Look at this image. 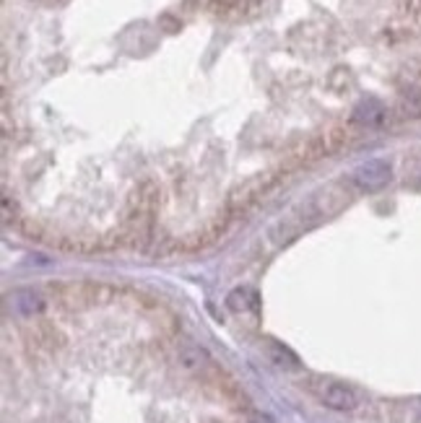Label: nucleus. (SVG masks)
Instances as JSON below:
<instances>
[{"label": "nucleus", "mask_w": 421, "mask_h": 423, "mask_svg": "<svg viewBox=\"0 0 421 423\" xmlns=\"http://www.w3.org/2000/svg\"><path fill=\"white\" fill-rule=\"evenodd\" d=\"M351 180L367 192L382 190V187L393 180V167H390L385 159H369L354 169V177H351Z\"/></svg>", "instance_id": "nucleus-1"}, {"label": "nucleus", "mask_w": 421, "mask_h": 423, "mask_svg": "<svg viewBox=\"0 0 421 423\" xmlns=\"http://www.w3.org/2000/svg\"><path fill=\"white\" fill-rule=\"evenodd\" d=\"M317 395H320V400L328 405V408H333V411H354L357 408V395L351 387H346L341 382H317Z\"/></svg>", "instance_id": "nucleus-2"}, {"label": "nucleus", "mask_w": 421, "mask_h": 423, "mask_svg": "<svg viewBox=\"0 0 421 423\" xmlns=\"http://www.w3.org/2000/svg\"><path fill=\"white\" fill-rule=\"evenodd\" d=\"M177 364L183 366V371L187 374H200L211 366V356L208 350L200 348V346H193V343H185L177 348Z\"/></svg>", "instance_id": "nucleus-3"}, {"label": "nucleus", "mask_w": 421, "mask_h": 423, "mask_svg": "<svg viewBox=\"0 0 421 423\" xmlns=\"http://www.w3.org/2000/svg\"><path fill=\"white\" fill-rule=\"evenodd\" d=\"M227 307L232 309V312H237V314H245V312L258 314L260 299L252 288H234V291L227 297Z\"/></svg>", "instance_id": "nucleus-4"}, {"label": "nucleus", "mask_w": 421, "mask_h": 423, "mask_svg": "<svg viewBox=\"0 0 421 423\" xmlns=\"http://www.w3.org/2000/svg\"><path fill=\"white\" fill-rule=\"evenodd\" d=\"M13 309L19 312V314H39L44 309V299L42 294H37V291H16L11 299Z\"/></svg>", "instance_id": "nucleus-5"}, {"label": "nucleus", "mask_w": 421, "mask_h": 423, "mask_svg": "<svg viewBox=\"0 0 421 423\" xmlns=\"http://www.w3.org/2000/svg\"><path fill=\"white\" fill-rule=\"evenodd\" d=\"M268 353L281 369H297V366H299V359H297L289 348H283L281 343H268Z\"/></svg>", "instance_id": "nucleus-6"}, {"label": "nucleus", "mask_w": 421, "mask_h": 423, "mask_svg": "<svg viewBox=\"0 0 421 423\" xmlns=\"http://www.w3.org/2000/svg\"><path fill=\"white\" fill-rule=\"evenodd\" d=\"M245 423H273V421H270V415H265V413L252 411L247 418H245Z\"/></svg>", "instance_id": "nucleus-7"}, {"label": "nucleus", "mask_w": 421, "mask_h": 423, "mask_svg": "<svg viewBox=\"0 0 421 423\" xmlns=\"http://www.w3.org/2000/svg\"><path fill=\"white\" fill-rule=\"evenodd\" d=\"M419 418H421V402H419Z\"/></svg>", "instance_id": "nucleus-8"}]
</instances>
